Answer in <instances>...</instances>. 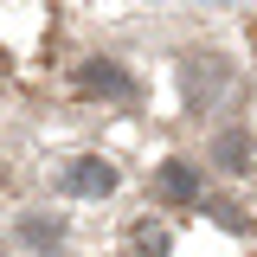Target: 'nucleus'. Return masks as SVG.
Segmentation results:
<instances>
[{"label": "nucleus", "instance_id": "nucleus-1", "mask_svg": "<svg viewBox=\"0 0 257 257\" xmlns=\"http://www.w3.org/2000/svg\"><path fill=\"white\" fill-rule=\"evenodd\" d=\"M155 193L167 199V206H193L199 199V174H193V161H167L155 174Z\"/></svg>", "mask_w": 257, "mask_h": 257}, {"label": "nucleus", "instance_id": "nucleus-2", "mask_svg": "<svg viewBox=\"0 0 257 257\" xmlns=\"http://www.w3.org/2000/svg\"><path fill=\"white\" fill-rule=\"evenodd\" d=\"M77 84H84L90 96H128L135 90V77H128L122 64H109V58H90L84 71H77Z\"/></svg>", "mask_w": 257, "mask_h": 257}, {"label": "nucleus", "instance_id": "nucleus-3", "mask_svg": "<svg viewBox=\"0 0 257 257\" xmlns=\"http://www.w3.org/2000/svg\"><path fill=\"white\" fill-rule=\"evenodd\" d=\"M109 187H116V167H103V161H77L64 174V193H109Z\"/></svg>", "mask_w": 257, "mask_h": 257}, {"label": "nucleus", "instance_id": "nucleus-4", "mask_svg": "<svg viewBox=\"0 0 257 257\" xmlns=\"http://www.w3.org/2000/svg\"><path fill=\"white\" fill-rule=\"evenodd\" d=\"M212 84H225V64H219V58H199V64H187V96H206Z\"/></svg>", "mask_w": 257, "mask_h": 257}, {"label": "nucleus", "instance_id": "nucleus-5", "mask_svg": "<svg viewBox=\"0 0 257 257\" xmlns=\"http://www.w3.org/2000/svg\"><path fill=\"white\" fill-rule=\"evenodd\" d=\"M135 251L142 257H167V231H161V225H142V231H135Z\"/></svg>", "mask_w": 257, "mask_h": 257}, {"label": "nucleus", "instance_id": "nucleus-6", "mask_svg": "<svg viewBox=\"0 0 257 257\" xmlns=\"http://www.w3.org/2000/svg\"><path fill=\"white\" fill-rule=\"evenodd\" d=\"M219 155H225V167H244V155H251V142H244V135H225V142H219Z\"/></svg>", "mask_w": 257, "mask_h": 257}]
</instances>
